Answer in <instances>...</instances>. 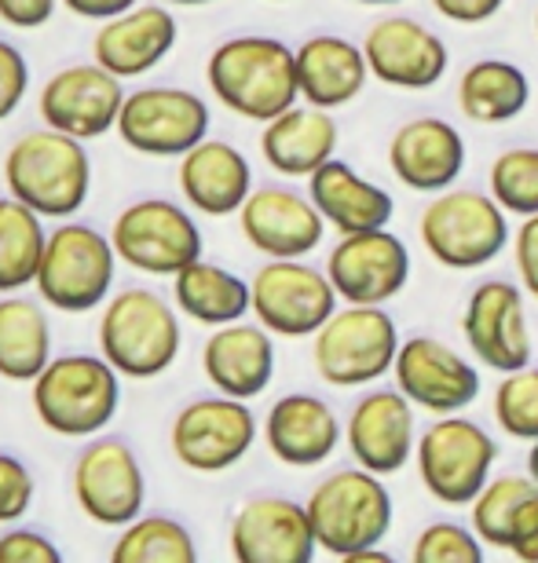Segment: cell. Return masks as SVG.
<instances>
[{
	"label": "cell",
	"instance_id": "cell-18",
	"mask_svg": "<svg viewBox=\"0 0 538 563\" xmlns=\"http://www.w3.org/2000/svg\"><path fill=\"white\" fill-rule=\"evenodd\" d=\"M396 388L418 410L429 413H458L473 407L480 396L476 366L447 347L436 336H410L399 344L396 366H392Z\"/></svg>",
	"mask_w": 538,
	"mask_h": 563
},
{
	"label": "cell",
	"instance_id": "cell-8",
	"mask_svg": "<svg viewBox=\"0 0 538 563\" xmlns=\"http://www.w3.org/2000/svg\"><path fill=\"white\" fill-rule=\"evenodd\" d=\"M399 330L381 303H344L311 336V363L330 388H366L396 366Z\"/></svg>",
	"mask_w": 538,
	"mask_h": 563
},
{
	"label": "cell",
	"instance_id": "cell-11",
	"mask_svg": "<svg viewBox=\"0 0 538 563\" xmlns=\"http://www.w3.org/2000/svg\"><path fill=\"white\" fill-rule=\"evenodd\" d=\"M256 443V418L245 399L206 396L190 399L173 418L169 446L176 461L201 476L234 468Z\"/></svg>",
	"mask_w": 538,
	"mask_h": 563
},
{
	"label": "cell",
	"instance_id": "cell-48",
	"mask_svg": "<svg viewBox=\"0 0 538 563\" xmlns=\"http://www.w3.org/2000/svg\"><path fill=\"white\" fill-rule=\"evenodd\" d=\"M528 476L538 483V439L531 443V454H528Z\"/></svg>",
	"mask_w": 538,
	"mask_h": 563
},
{
	"label": "cell",
	"instance_id": "cell-16",
	"mask_svg": "<svg viewBox=\"0 0 538 563\" xmlns=\"http://www.w3.org/2000/svg\"><path fill=\"white\" fill-rule=\"evenodd\" d=\"M327 275L344 303H388L410 282V250L388 228L341 234Z\"/></svg>",
	"mask_w": 538,
	"mask_h": 563
},
{
	"label": "cell",
	"instance_id": "cell-45",
	"mask_svg": "<svg viewBox=\"0 0 538 563\" xmlns=\"http://www.w3.org/2000/svg\"><path fill=\"white\" fill-rule=\"evenodd\" d=\"M63 0H0V19L15 30H41Z\"/></svg>",
	"mask_w": 538,
	"mask_h": 563
},
{
	"label": "cell",
	"instance_id": "cell-28",
	"mask_svg": "<svg viewBox=\"0 0 538 563\" xmlns=\"http://www.w3.org/2000/svg\"><path fill=\"white\" fill-rule=\"evenodd\" d=\"M370 63L363 44L349 37H333V33H319L308 37L297 48V85L300 99L322 110L349 107L352 99L366 88Z\"/></svg>",
	"mask_w": 538,
	"mask_h": 563
},
{
	"label": "cell",
	"instance_id": "cell-4",
	"mask_svg": "<svg viewBox=\"0 0 538 563\" xmlns=\"http://www.w3.org/2000/svg\"><path fill=\"white\" fill-rule=\"evenodd\" d=\"M30 402L48 432L92 439L121 407V374L103 355H52V363L33 377Z\"/></svg>",
	"mask_w": 538,
	"mask_h": 563
},
{
	"label": "cell",
	"instance_id": "cell-39",
	"mask_svg": "<svg viewBox=\"0 0 538 563\" xmlns=\"http://www.w3.org/2000/svg\"><path fill=\"white\" fill-rule=\"evenodd\" d=\"M414 560L418 563H480L484 560V542L476 531L462 523H429L414 542Z\"/></svg>",
	"mask_w": 538,
	"mask_h": 563
},
{
	"label": "cell",
	"instance_id": "cell-49",
	"mask_svg": "<svg viewBox=\"0 0 538 563\" xmlns=\"http://www.w3.org/2000/svg\"><path fill=\"white\" fill-rule=\"evenodd\" d=\"M173 8H201V4H212V0H165Z\"/></svg>",
	"mask_w": 538,
	"mask_h": 563
},
{
	"label": "cell",
	"instance_id": "cell-32",
	"mask_svg": "<svg viewBox=\"0 0 538 563\" xmlns=\"http://www.w3.org/2000/svg\"><path fill=\"white\" fill-rule=\"evenodd\" d=\"M173 303L201 325H228L253 311V289L242 275L198 256L173 275Z\"/></svg>",
	"mask_w": 538,
	"mask_h": 563
},
{
	"label": "cell",
	"instance_id": "cell-51",
	"mask_svg": "<svg viewBox=\"0 0 538 563\" xmlns=\"http://www.w3.org/2000/svg\"><path fill=\"white\" fill-rule=\"evenodd\" d=\"M535 22H538V15H535Z\"/></svg>",
	"mask_w": 538,
	"mask_h": 563
},
{
	"label": "cell",
	"instance_id": "cell-34",
	"mask_svg": "<svg viewBox=\"0 0 538 563\" xmlns=\"http://www.w3.org/2000/svg\"><path fill=\"white\" fill-rule=\"evenodd\" d=\"M44 242V217L15 195L0 198V292H19L37 278Z\"/></svg>",
	"mask_w": 538,
	"mask_h": 563
},
{
	"label": "cell",
	"instance_id": "cell-47",
	"mask_svg": "<svg viewBox=\"0 0 538 563\" xmlns=\"http://www.w3.org/2000/svg\"><path fill=\"white\" fill-rule=\"evenodd\" d=\"M140 0H63L66 11H74L77 19H96V22H107L121 15V11L136 8Z\"/></svg>",
	"mask_w": 538,
	"mask_h": 563
},
{
	"label": "cell",
	"instance_id": "cell-37",
	"mask_svg": "<svg viewBox=\"0 0 538 563\" xmlns=\"http://www.w3.org/2000/svg\"><path fill=\"white\" fill-rule=\"evenodd\" d=\"M535 487L538 483L531 476L487 479V487L473 498V531L480 534V542L491 549H506L513 512H517V505L528 498Z\"/></svg>",
	"mask_w": 538,
	"mask_h": 563
},
{
	"label": "cell",
	"instance_id": "cell-22",
	"mask_svg": "<svg viewBox=\"0 0 538 563\" xmlns=\"http://www.w3.org/2000/svg\"><path fill=\"white\" fill-rule=\"evenodd\" d=\"M352 457L377 476L407 468L418 450V424H414V402L399 388L366 391L349 413L344 424Z\"/></svg>",
	"mask_w": 538,
	"mask_h": 563
},
{
	"label": "cell",
	"instance_id": "cell-30",
	"mask_svg": "<svg viewBox=\"0 0 538 563\" xmlns=\"http://www.w3.org/2000/svg\"><path fill=\"white\" fill-rule=\"evenodd\" d=\"M338 151V121L322 107H289L261 132V154L278 176L308 179Z\"/></svg>",
	"mask_w": 538,
	"mask_h": 563
},
{
	"label": "cell",
	"instance_id": "cell-21",
	"mask_svg": "<svg viewBox=\"0 0 538 563\" xmlns=\"http://www.w3.org/2000/svg\"><path fill=\"white\" fill-rule=\"evenodd\" d=\"M316 549L308 505L278 494L250 498L231 520V556L239 563H308Z\"/></svg>",
	"mask_w": 538,
	"mask_h": 563
},
{
	"label": "cell",
	"instance_id": "cell-33",
	"mask_svg": "<svg viewBox=\"0 0 538 563\" xmlns=\"http://www.w3.org/2000/svg\"><path fill=\"white\" fill-rule=\"evenodd\" d=\"M531 81L509 59H480L458 81V107L476 125H506L528 110Z\"/></svg>",
	"mask_w": 538,
	"mask_h": 563
},
{
	"label": "cell",
	"instance_id": "cell-46",
	"mask_svg": "<svg viewBox=\"0 0 538 563\" xmlns=\"http://www.w3.org/2000/svg\"><path fill=\"white\" fill-rule=\"evenodd\" d=\"M432 8L458 26H476V22L495 19L506 8V0H432Z\"/></svg>",
	"mask_w": 538,
	"mask_h": 563
},
{
	"label": "cell",
	"instance_id": "cell-3",
	"mask_svg": "<svg viewBox=\"0 0 538 563\" xmlns=\"http://www.w3.org/2000/svg\"><path fill=\"white\" fill-rule=\"evenodd\" d=\"M179 308L147 286H129L107 297L99 314V355L121 377L154 380L176 363L184 330Z\"/></svg>",
	"mask_w": 538,
	"mask_h": 563
},
{
	"label": "cell",
	"instance_id": "cell-15",
	"mask_svg": "<svg viewBox=\"0 0 538 563\" xmlns=\"http://www.w3.org/2000/svg\"><path fill=\"white\" fill-rule=\"evenodd\" d=\"M121 77L110 74L107 66L77 63L55 70L41 88L37 110L48 129H59L77 140H99L110 129H118L121 103H125Z\"/></svg>",
	"mask_w": 538,
	"mask_h": 563
},
{
	"label": "cell",
	"instance_id": "cell-50",
	"mask_svg": "<svg viewBox=\"0 0 538 563\" xmlns=\"http://www.w3.org/2000/svg\"><path fill=\"white\" fill-rule=\"evenodd\" d=\"M355 4H374V8H388V4H399V0H355Z\"/></svg>",
	"mask_w": 538,
	"mask_h": 563
},
{
	"label": "cell",
	"instance_id": "cell-24",
	"mask_svg": "<svg viewBox=\"0 0 538 563\" xmlns=\"http://www.w3.org/2000/svg\"><path fill=\"white\" fill-rule=\"evenodd\" d=\"M176 15L162 4H136L107 19L92 37V59L121 81L143 77L176 48Z\"/></svg>",
	"mask_w": 538,
	"mask_h": 563
},
{
	"label": "cell",
	"instance_id": "cell-35",
	"mask_svg": "<svg viewBox=\"0 0 538 563\" xmlns=\"http://www.w3.org/2000/svg\"><path fill=\"white\" fill-rule=\"evenodd\" d=\"M110 560L114 563H195L198 545L179 520L151 512V516H136L132 523L121 527L118 542L110 545Z\"/></svg>",
	"mask_w": 538,
	"mask_h": 563
},
{
	"label": "cell",
	"instance_id": "cell-36",
	"mask_svg": "<svg viewBox=\"0 0 538 563\" xmlns=\"http://www.w3.org/2000/svg\"><path fill=\"white\" fill-rule=\"evenodd\" d=\"M491 198L513 217H535L538 212V146H513L498 154L487 173Z\"/></svg>",
	"mask_w": 538,
	"mask_h": 563
},
{
	"label": "cell",
	"instance_id": "cell-26",
	"mask_svg": "<svg viewBox=\"0 0 538 563\" xmlns=\"http://www.w3.org/2000/svg\"><path fill=\"white\" fill-rule=\"evenodd\" d=\"M179 195L201 217H231L253 195V168L228 140H201L179 157Z\"/></svg>",
	"mask_w": 538,
	"mask_h": 563
},
{
	"label": "cell",
	"instance_id": "cell-2",
	"mask_svg": "<svg viewBox=\"0 0 538 563\" xmlns=\"http://www.w3.org/2000/svg\"><path fill=\"white\" fill-rule=\"evenodd\" d=\"M4 187L44 220H70L92 190V157L85 140L48 125L22 132L4 154Z\"/></svg>",
	"mask_w": 538,
	"mask_h": 563
},
{
	"label": "cell",
	"instance_id": "cell-1",
	"mask_svg": "<svg viewBox=\"0 0 538 563\" xmlns=\"http://www.w3.org/2000/svg\"><path fill=\"white\" fill-rule=\"evenodd\" d=\"M209 92L220 99L231 114L256 125H267L283 110L297 103V48L278 37H228L212 48L206 63Z\"/></svg>",
	"mask_w": 538,
	"mask_h": 563
},
{
	"label": "cell",
	"instance_id": "cell-31",
	"mask_svg": "<svg viewBox=\"0 0 538 563\" xmlns=\"http://www.w3.org/2000/svg\"><path fill=\"white\" fill-rule=\"evenodd\" d=\"M52 363V325L41 300L22 292H0V377L33 385Z\"/></svg>",
	"mask_w": 538,
	"mask_h": 563
},
{
	"label": "cell",
	"instance_id": "cell-12",
	"mask_svg": "<svg viewBox=\"0 0 538 563\" xmlns=\"http://www.w3.org/2000/svg\"><path fill=\"white\" fill-rule=\"evenodd\" d=\"M74 501L99 527H125L143 516L147 476L125 439L92 435L74 461Z\"/></svg>",
	"mask_w": 538,
	"mask_h": 563
},
{
	"label": "cell",
	"instance_id": "cell-29",
	"mask_svg": "<svg viewBox=\"0 0 538 563\" xmlns=\"http://www.w3.org/2000/svg\"><path fill=\"white\" fill-rule=\"evenodd\" d=\"M308 198L316 201L322 220L341 234L388 228L392 209H396V201H392L385 187L370 184L341 157H330L327 165H319L308 176Z\"/></svg>",
	"mask_w": 538,
	"mask_h": 563
},
{
	"label": "cell",
	"instance_id": "cell-23",
	"mask_svg": "<svg viewBox=\"0 0 538 563\" xmlns=\"http://www.w3.org/2000/svg\"><path fill=\"white\" fill-rule=\"evenodd\" d=\"M261 322H228L212 325L209 341L201 344V374L220 396L256 399L275 377V341Z\"/></svg>",
	"mask_w": 538,
	"mask_h": 563
},
{
	"label": "cell",
	"instance_id": "cell-6",
	"mask_svg": "<svg viewBox=\"0 0 538 563\" xmlns=\"http://www.w3.org/2000/svg\"><path fill=\"white\" fill-rule=\"evenodd\" d=\"M118 275V250L110 234L96 231L92 223L63 220L48 231L41 267H37V297L55 311L81 314L103 308Z\"/></svg>",
	"mask_w": 538,
	"mask_h": 563
},
{
	"label": "cell",
	"instance_id": "cell-40",
	"mask_svg": "<svg viewBox=\"0 0 538 563\" xmlns=\"http://www.w3.org/2000/svg\"><path fill=\"white\" fill-rule=\"evenodd\" d=\"M33 494H37V483H33L26 461L0 450V523H19L30 512Z\"/></svg>",
	"mask_w": 538,
	"mask_h": 563
},
{
	"label": "cell",
	"instance_id": "cell-42",
	"mask_svg": "<svg viewBox=\"0 0 538 563\" xmlns=\"http://www.w3.org/2000/svg\"><path fill=\"white\" fill-rule=\"evenodd\" d=\"M63 553L48 534L30 527H11L0 534V563H59Z\"/></svg>",
	"mask_w": 538,
	"mask_h": 563
},
{
	"label": "cell",
	"instance_id": "cell-20",
	"mask_svg": "<svg viewBox=\"0 0 538 563\" xmlns=\"http://www.w3.org/2000/svg\"><path fill=\"white\" fill-rule=\"evenodd\" d=\"M239 228L245 242L267 261H297L319 250L327 220L308 195H297L289 187H253L239 209Z\"/></svg>",
	"mask_w": 538,
	"mask_h": 563
},
{
	"label": "cell",
	"instance_id": "cell-19",
	"mask_svg": "<svg viewBox=\"0 0 538 563\" xmlns=\"http://www.w3.org/2000/svg\"><path fill=\"white\" fill-rule=\"evenodd\" d=\"M363 52L370 63V77H377L388 88L421 92L443 81L451 52L443 37H436L429 26L407 15H385L366 30Z\"/></svg>",
	"mask_w": 538,
	"mask_h": 563
},
{
	"label": "cell",
	"instance_id": "cell-38",
	"mask_svg": "<svg viewBox=\"0 0 538 563\" xmlns=\"http://www.w3.org/2000/svg\"><path fill=\"white\" fill-rule=\"evenodd\" d=\"M495 421L506 435L535 443L538 439V366H520L502 374L495 388Z\"/></svg>",
	"mask_w": 538,
	"mask_h": 563
},
{
	"label": "cell",
	"instance_id": "cell-9",
	"mask_svg": "<svg viewBox=\"0 0 538 563\" xmlns=\"http://www.w3.org/2000/svg\"><path fill=\"white\" fill-rule=\"evenodd\" d=\"M418 476L425 490L440 505H473V498L487 487L495 468L498 446L484 428L469 418L440 413L418 435Z\"/></svg>",
	"mask_w": 538,
	"mask_h": 563
},
{
	"label": "cell",
	"instance_id": "cell-7",
	"mask_svg": "<svg viewBox=\"0 0 538 563\" xmlns=\"http://www.w3.org/2000/svg\"><path fill=\"white\" fill-rule=\"evenodd\" d=\"M418 234L425 253L447 272H476L498 261L509 245V223L506 209L491 195L469 187H447L440 190L418 220Z\"/></svg>",
	"mask_w": 538,
	"mask_h": 563
},
{
	"label": "cell",
	"instance_id": "cell-44",
	"mask_svg": "<svg viewBox=\"0 0 538 563\" xmlns=\"http://www.w3.org/2000/svg\"><path fill=\"white\" fill-rule=\"evenodd\" d=\"M513 261H517L524 289L538 300V212L524 217L517 234H513Z\"/></svg>",
	"mask_w": 538,
	"mask_h": 563
},
{
	"label": "cell",
	"instance_id": "cell-5",
	"mask_svg": "<svg viewBox=\"0 0 538 563\" xmlns=\"http://www.w3.org/2000/svg\"><path fill=\"white\" fill-rule=\"evenodd\" d=\"M305 505L319 549L344 563L355 553H363V549L385 542L392 520H396L388 487L381 483L377 472H370L363 465L341 468L327 476L308 494Z\"/></svg>",
	"mask_w": 538,
	"mask_h": 563
},
{
	"label": "cell",
	"instance_id": "cell-14",
	"mask_svg": "<svg viewBox=\"0 0 538 563\" xmlns=\"http://www.w3.org/2000/svg\"><path fill=\"white\" fill-rule=\"evenodd\" d=\"M253 314L275 336H316L338 311V289L327 272L297 261H267L250 278Z\"/></svg>",
	"mask_w": 538,
	"mask_h": 563
},
{
	"label": "cell",
	"instance_id": "cell-25",
	"mask_svg": "<svg viewBox=\"0 0 538 563\" xmlns=\"http://www.w3.org/2000/svg\"><path fill=\"white\" fill-rule=\"evenodd\" d=\"M388 165L403 187L421 190V195H440L462 176L465 140L443 118H414L392 136Z\"/></svg>",
	"mask_w": 538,
	"mask_h": 563
},
{
	"label": "cell",
	"instance_id": "cell-10",
	"mask_svg": "<svg viewBox=\"0 0 538 563\" xmlns=\"http://www.w3.org/2000/svg\"><path fill=\"white\" fill-rule=\"evenodd\" d=\"M110 242L118 261L132 272L169 278L201 256V231L195 217L169 198H140L118 212Z\"/></svg>",
	"mask_w": 538,
	"mask_h": 563
},
{
	"label": "cell",
	"instance_id": "cell-41",
	"mask_svg": "<svg viewBox=\"0 0 538 563\" xmlns=\"http://www.w3.org/2000/svg\"><path fill=\"white\" fill-rule=\"evenodd\" d=\"M30 92V63L22 48L0 37V121H8Z\"/></svg>",
	"mask_w": 538,
	"mask_h": 563
},
{
	"label": "cell",
	"instance_id": "cell-13",
	"mask_svg": "<svg viewBox=\"0 0 538 563\" xmlns=\"http://www.w3.org/2000/svg\"><path fill=\"white\" fill-rule=\"evenodd\" d=\"M118 136L147 157H184L209 140L206 99L173 85H147L125 96L118 114Z\"/></svg>",
	"mask_w": 538,
	"mask_h": 563
},
{
	"label": "cell",
	"instance_id": "cell-27",
	"mask_svg": "<svg viewBox=\"0 0 538 563\" xmlns=\"http://www.w3.org/2000/svg\"><path fill=\"white\" fill-rule=\"evenodd\" d=\"M264 443L289 468H316L341 443V421L327 399L311 391H289L275 399L264 418Z\"/></svg>",
	"mask_w": 538,
	"mask_h": 563
},
{
	"label": "cell",
	"instance_id": "cell-17",
	"mask_svg": "<svg viewBox=\"0 0 538 563\" xmlns=\"http://www.w3.org/2000/svg\"><path fill=\"white\" fill-rule=\"evenodd\" d=\"M462 333L480 363L498 374H513L531 363L524 292L506 278H487L473 289L462 314Z\"/></svg>",
	"mask_w": 538,
	"mask_h": 563
},
{
	"label": "cell",
	"instance_id": "cell-43",
	"mask_svg": "<svg viewBox=\"0 0 538 563\" xmlns=\"http://www.w3.org/2000/svg\"><path fill=\"white\" fill-rule=\"evenodd\" d=\"M506 549L524 563H538V487L517 505V512H513Z\"/></svg>",
	"mask_w": 538,
	"mask_h": 563
}]
</instances>
